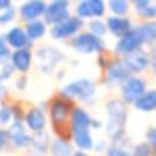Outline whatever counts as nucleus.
Segmentation results:
<instances>
[{"mask_svg": "<svg viewBox=\"0 0 156 156\" xmlns=\"http://www.w3.org/2000/svg\"><path fill=\"white\" fill-rule=\"evenodd\" d=\"M108 112V122H106V133L112 139V144L116 146H128L126 138V121H128V111L122 99H109L106 104Z\"/></svg>", "mask_w": 156, "mask_h": 156, "instance_id": "obj_1", "label": "nucleus"}, {"mask_svg": "<svg viewBox=\"0 0 156 156\" xmlns=\"http://www.w3.org/2000/svg\"><path fill=\"white\" fill-rule=\"evenodd\" d=\"M74 101L62 94H57L49 101V116L57 138L71 141V112L74 109Z\"/></svg>", "mask_w": 156, "mask_h": 156, "instance_id": "obj_2", "label": "nucleus"}, {"mask_svg": "<svg viewBox=\"0 0 156 156\" xmlns=\"http://www.w3.org/2000/svg\"><path fill=\"white\" fill-rule=\"evenodd\" d=\"M61 94L72 101L77 99L81 102H92L96 98V84L91 79H77V81L64 86Z\"/></svg>", "mask_w": 156, "mask_h": 156, "instance_id": "obj_3", "label": "nucleus"}, {"mask_svg": "<svg viewBox=\"0 0 156 156\" xmlns=\"http://www.w3.org/2000/svg\"><path fill=\"white\" fill-rule=\"evenodd\" d=\"M71 45L74 51L81 52V54H101L106 51V42L102 39L96 37V35L89 34V32H81L71 41Z\"/></svg>", "mask_w": 156, "mask_h": 156, "instance_id": "obj_4", "label": "nucleus"}, {"mask_svg": "<svg viewBox=\"0 0 156 156\" xmlns=\"http://www.w3.org/2000/svg\"><path fill=\"white\" fill-rule=\"evenodd\" d=\"M129 77H133V72L128 69L126 62L122 59L116 57L114 61L109 64V67L106 69V76H104V84L108 87H114V86H119L121 87Z\"/></svg>", "mask_w": 156, "mask_h": 156, "instance_id": "obj_5", "label": "nucleus"}, {"mask_svg": "<svg viewBox=\"0 0 156 156\" xmlns=\"http://www.w3.org/2000/svg\"><path fill=\"white\" fill-rule=\"evenodd\" d=\"M119 89H121V98L124 104H136L139 98L146 92V81L143 77L133 76Z\"/></svg>", "mask_w": 156, "mask_h": 156, "instance_id": "obj_6", "label": "nucleus"}, {"mask_svg": "<svg viewBox=\"0 0 156 156\" xmlns=\"http://www.w3.org/2000/svg\"><path fill=\"white\" fill-rule=\"evenodd\" d=\"M69 2L67 0H54L51 4H47L44 14V22L45 25H59L64 20H67L71 17V12H69Z\"/></svg>", "mask_w": 156, "mask_h": 156, "instance_id": "obj_7", "label": "nucleus"}, {"mask_svg": "<svg viewBox=\"0 0 156 156\" xmlns=\"http://www.w3.org/2000/svg\"><path fill=\"white\" fill-rule=\"evenodd\" d=\"M84 27V20H81L79 17H69L67 20H64L62 24L54 25L51 29V37L54 41H64V39H74L77 34H81V29Z\"/></svg>", "mask_w": 156, "mask_h": 156, "instance_id": "obj_8", "label": "nucleus"}, {"mask_svg": "<svg viewBox=\"0 0 156 156\" xmlns=\"http://www.w3.org/2000/svg\"><path fill=\"white\" fill-rule=\"evenodd\" d=\"M144 45L143 42L141 34L138 32V29H133L128 35H124L122 39H119L114 45V54L116 55H121V57H126V55L133 54L136 51H141V47Z\"/></svg>", "mask_w": 156, "mask_h": 156, "instance_id": "obj_9", "label": "nucleus"}, {"mask_svg": "<svg viewBox=\"0 0 156 156\" xmlns=\"http://www.w3.org/2000/svg\"><path fill=\"white\" fill-rule=\"evenodd\" d=\"M39 61V69L45 74L52 72L55 69V66L64 59V54L61 51H57L55 47H51V45H45V47H41L35 54Z\"/></svg>", "mask_w": 156, "mask_h": 156, "instance_id": "obj_10", "label": "nucleus"}, {"mask_svg": "<svg viewBox=\"0 0 156 156\" xmlns=\"http://www.w3.org/2000/svg\"><path fill=\"white\" fill-rule=\"evenodd\" d=\"M7 134H9V143L17 149H27L32 144V139H34V136H30L27 133L22 121L12 122L7 129Z\"/></svg>", "mask_w": 156, "mask_h": 156, "instance_id": "obj_11", "label": "nucleus"}, {"mask_svg": "<svg viewBox=\"0 0 156 156\" xmlns=\"http://www.w3.org/2000/svg\"><path fill=\"white\" fill-rule=\"evenodd\" d=\"M24 122L29 129L35 134H42L45 133V122H47V118H45V112L42 108H30L27 112H25Z\"/></svg>", "mask_w": 156, "mask_h": 156, "instance_id": "obj_12", "label": "nucleus"}, {"mask_svg": "<svg viewBox=\"0 0 156 156\" xmlns=\"http://www.w3.org/2000/svg\"><path fill=\"white\" fill-rule=\"evenodd\" d=\"M47 4L42 2V0H30V2H25L20 5L19 9V15H20L22 20L25 22H32V20H39L41 17H44Z\"/></svg>", "mask_w": 156, "mask_h": 156, "instance_id": "obj_13", "label": "nucleus"}, {"mask_svg": "<svg viewBox=\"0 0 156 156\" xmlns=\"http://www.w3.org/2000/svg\"><path fill=\"white\" fill-rule=\"evenodd\" d=\"M106 25H108V32L116 39H122L134 29L133 22L128 17H116V15H109L106 19Z\"/></svg>", "mask_w": 156, "mask_h": 156, "instance_id": "obj_14", "label": "nucleus"}, {"mask_svg": "<svg viewBox=\"0 0 156 156\" xmlns=\"http://www.w3.org/2000/svg\"><path fill=\"white\" fill-rule=\"evenodd\" d=\"M122 61L126 62L128 69L133 74H138V72L146 71V69L151 66V55L141 49V51H136V52H133V54L122 57Z\"/></svg>", "mask_w": 156, "mask_h": 156, "instance_id": "obj_15", "label": "nucleus"}, {"mask_svg": "<svg viewBox=\"0 0 156 156\" xmlns=\"http://www.w3.org/2000/svg\"><path fill=\"white\" fill-rule=\"evenodd\" d=\"M71 141L79 151H91L94 149V139L91 136V128H71Z\"/></svg>", "mask_w": 156, "mask_h": 156, "instance_id": "obj_16", "label": "nucleus"}, {"mask_svg": "<svg viewBox=\"0 0 156 156\" xmlns=\"http://www.w3.org/2000/svg\"><path fill=\"white\" fill-rule=\"evenodd\" d=\"M5 41H7L9 47L15 49V51H20V49H29V45L32 44L29 41L27 34H25V29L22 27H12L10 30L5 34Z\"/></svg>", "mask_w": 156, "mask_h": 156, "instance_id": "obj_17", "label": "nucleus"}, {"mask_svg": "<svg viewBox=\"0 0 156 156\" xmlns=\"http://www.w3.org/2000/svg\"><path fill=\"white\" fill-rule=\"evenodd\" d=\"M10 64L14 66L15 71L25 74V72L30 69V66H32V52H30V49L14 51L12 52V57H10Z\"/></svg>", "mask_w": 156, "mask_h": 156, "instance_id": "obj_18", "label": "nucleus"}, {"mask_svg": "<svg viewBox=\"0 0 156 156\" xmlns=\"http://www.w3.org/2000/svg\"><path fill=\"white\" fill-rule=\"evenodd\" d=\"M133 5H134V10L138 14V17L144 19L146 22L156 20V5H153L149 0H134Z\"/></svg>", "mask_w": 156, "mask_h": 156, "instance_id": "obj_19", "label": "nucleus"}, {"mask_svg": "<svg viewBox=\"0 0 156 156\" xmlns=\"http://www.w3.org/2000/svg\"><path fill=\"white\" fill-rule=\"evenodd\" d=\"M91 121H92V118L89 116V112L84 108L76 106L71 112V122H69V126L71 128H91Z\"/></svg>", "mask_w": 156, "mask_h": 156, "instance_id": "obj_20", "label": "nucleus"}, {"mask_svg": "<svg viewBox=\"0 0 156 156\" xmlns=\"http://www.w3.org/2000/svg\"><path fill=\"white\" fill-rule=\"evenodd\" d=\"M51 148V144H49V138L45 133H42V134H35L34 139H32V144L29 146V156H45V153H47V149Z\"/></svg>", "mask_w": 156, "mask_h": 156, "instance_id": "obj_21", "label": "nucleus"}, {"mask_svg": "<svg viewBox=\"0 0 156 156\" xmlns=\"http://www.w3.org/2000/svg\"><path fill=\"white\" fill-rule=\"evenodd\" d=\"M45 29H47L45 22L39 19V20H32V22H27V24H25V34H27V37L30 42H35V41H39V39H42L45 35Z\"/></svg>", "mask_w": 156, "mask_h": 156, "instance_id": "obj_22", "label": "nucleus"}, {"mask_svg": "<svg viewBox=\"0 0 156 156\" xmlns=\"http://www.w3.org/2000/svg\"><path fill=\"white\" fill-rule=\"evenodd\" d=\"M136 29L141 34L144 44H153V45L156 44V20L141 22L139 25H136Z\"/></svg>", "mask_w": 156, "mask_h": 156, "instance_id": "obj_23", "label": "nucleus"}, {"mask_svg": "<svg viewBox=\"0 0 156 156\" xmlns=\"http://www.w3.org/2000/svg\"><path fill=\"white\" fill-rule=\"evenodd\" d=\"M134 108L138 109V111H143V112L156 111V89L146 91L144 94L139 98V101L134 104Z\"/></svg>", "mask_w": 156, "mask_h": 156, "instance_id": "obj_24", "label": "nucleus"}, {"mask_svg": "<svg viewBox=\"0 0 156 156\" xmlns=\"http://www.w3.org/2000/svg\"><path fill=\"white\" fill-rule=\"evenodd\" d=\"M49 149H51L52 156H72V153H74L71 141L61 138H55L54 141H51V148Z\"/></svg>", "mask_w": 156, "mask_h": 156, "instance_id": "obj_25", "label": "nucleus"}, {"mask_svg": "<svg viewBox=\"0 0 156 156\" xmlns=\"http://www.w3.org/2000/svg\"><path fill=\"white\" fill-rule=\"evenodd\" d=\"M108 7L109 10H111L112 15H116V17H124L126 14L129 12V2H126V0H111V2H108Z\"/></svg>", "mask_w": 156, "mask_h": 156, "instance_id": "obj_26", "label": "nucleus"}, {"mask_svg": "<svg viewBox=\"0 0 156 156\" xmlns=\"http://www.w3.org/2000/svg\"><path fill=\"white\" fill-rule=\"evenodd\" d=\"M89 34L102 39L108 34V25H106V22H102L101 19H92V20H89Z\"/></svg>", "mask_w": 156, "mask_h": 156, "instance_id": "obj_27", "label": "nucleus"}, {"mask_svg": "<svg viewBox=\"0 0 156 156\" xmlns=\"http://www.w3.org/2000/svg\"><path fill=\"white\" fill-rule=\"evenodd\" d=\"M76 17H79L81 20H86V19H94L92 17V10H91V4L89 0H82L76 5Z\"/></svg>", "mask_w": 156, "mask_h": 156, "instance_id": "obj_28", "label": "nucleus"}, {"mask_svg": "<svg viewBox=\"0 0 156 156\" xmlns=\"http://www.w3.org/2000/svg\"><path fill=\"white\" fill-rule=\"evenodd\" d=\"M12 122H14V106L4 102L0 106V124H12Z\"/></svg>", "mask_w": 156, "mask_h": 156, "instance_id": "obj_29", "label": "nucleus"}, {"mask_svg": "<svg viewBox=\"0 0 156 156\" xmlns=\"http://www.w3.org/2000/svg\"><path fill=\"white\" fill-rule=\"evenodd\" d=\"M12 57V51L9 47L7 41H5V35H0V66L7 64Z\"/></svg>", "mask_w": 156, "mask_h": 156, "instance_id": "obj_30", "label": "nucleus"}, {"mask_svg": "<svg viewBox=\"0 0 156 156\" xmlns=\"http://www.w3.org/2000/svg\"><path fill=\"white\" fill-rule=\"evenodd\" d=\"M131 154L133 156H153L154 154V149H153L148 143H138V144L133 148Z\"/></svg>", "mask_w": 156, "mask_h": 156, "instance_id": "obj_31", "label": "nucleus"}, {"mask_svg": "<svg viewBox=\"0 0 156 156\" xmlns=\"http://www.w3.org/2000/svg\"><path fill=\"white\" fill-rule=\"evenodd\" d=\"M89 4H91V10H92V17L94 19H99L104 15L106 7H108L106 2H102V0H89Z\"/></svg>", "mask_w": 156, "mask_h": 156, "instance_id": "obj_32", "label": "nucleus"}, {"mask_svg": "<svg viewBox=\"0 0 156 156\" xmlns=\"http://www.w3.org/2000/svg\"><path fill=\"white\" fill-rule=\"evenodd\" d=\"M106 156H133V154L128 151V148H124V146L111 144V146H109V149L106 151Z\"/></svg>", "mask_w": 156, "mask_h": 156, "instance_id": "obj_33", "label": "nucleus"}, {"mask_svg": "<svg viewBox=\"0 0 156 156\" xmlns=\"http://www.w3.org/2000/svg\"><path fill=\"white\" fill-rule=\"evenodd\" d=\"M15 72L14 66L10 64V62H7V64L0 66V82L4 84V81H9V79L12 77V74Z\"/></svg>", "mask_w": 156, "mask_h": 156, "instance_id": "obj_34", "label": "nucleus"}, {"mask_svg": "<svg viewBox=\"0 0 156 156\" xmlns=\"http://www.w3.org/2000/svg\"><path fill=\"white\" fill-rule=\"evenodd\" d=\"M15 15H17V12H15L14 7H10L9 10H4L2 14H0V24H2V25L10 24V22L15 19Z\"/></svg>", "mask_w": 156, "mask_h": 156, "instance_id": "obj_35", "label": "nucleus"}, {"mask_svg": "<svg viewBox=\"0 0 156 156\" xmlns=\"http://www.w3.org/2000/svg\"><path fill=\"white\" fill-rule=\"evenodd\" d=\"M114 61V59L111 57V54H108V52H101V54H99V57H98V64H99V67H102L106 71V69L109 67V64H111V62Z\"/></svg>", "mask_w": 156, "mask_h": 156, "instance_id": "obj_36", "label": "nucleus"}, {"mask_svg": "<svg viewBox=\"0 0 156 156\" xmlns=\"http://www.w3.org/2000/svg\"><path fill=\"white\" fill-rule=\"evenodd\" d=\"M146 143L156 151V126L148 129V133H146Z\"/></svg>", "mask_w": 156, "mask_h": 156, "instance_id": "obj_37", "label": "nucleus"}, {"mask_svg": "<svg viewBox=\"0 0 156 156\" xmlns=\"http://www.w3.org/2000/svg\"><path fill=\"white\" fill-rule=\"evenodd\" d=\"M9 144V134H7V129H0V151Z\"/></svg>", "mask_w": 156, "mask_h": 156, "instance_id": "obj_38", "label": "nucleus"}, {"mask_svg": "<svg viewBox=\"0 0 156 156\" xmlns=\"http://www.w3.org/2000/svg\"><path fill=\"white\" fill-rule=\"evenodd\" d=\"M108 149H109V144H108L106 141H98V143L94 144V149H92V151H96V153L99 154V153L108 151Z\"/></svg>", "mask_w": 156, "mask_h": 156, "instance_id": "obj_39", "label": "nucleus"}, {"mask_svg": "<svg viewBox=\"0 0 156 156\" xmlns=\"http://www.w3.org/2000/svg\"><path fill=\"white\" fill-rule=\"evenodd\" d=\"M25 87H27V76H20L17 79V89L19 91H24Z\"/></svg>", "mask_w": 156, "mask_h": 156, "instance_id": "obj_40", "label": "nucleus"}, {"mask_svg": "<svg viewBox=\"0 0 156 156\" xmlns=\"http://www.w3.org/2000/svg\"><path fill=\"white\" fill-rule=\"evenodd\" d=\"M12 7V2L10 0H0V10H9V9Z\"/></svg>", "mask_w": 156, "mask_h": 156, "instance_id": "obj_41", "label": "nucleus"}, {"mask_svg": "<svg viewBox=\"0 0 156 156\" xmlns=\"http://www.w3.org/2000/svg\"><path fill=\"white\" fill-rule=\"evenodd\" d=\"M101 121H98V119H92L91 121V129H101Z\"/></svg>", "mask_w": 156, "mask_h": 156, "instance_id": "obj_42", "label": "nucleus"}, {"mask_svg": "<svg viewBox=\"0 0 156 156\" xmlns=\"http://www.w3.org/2000/svg\"><path fill=\"white\" fill-rule=\"evenodd\" d=\"M7 94V91H5V87H4V84H2V82H0V101H2V99H4V96Z\"/></svg>", "mask_w": 156, "mask_h": 156, "instance_id": "obj_43", "label": "nucleus"}, {"mask_svg": "<svg viewBox=\"0 0 156 156\" xmlns=\"http://www.w3.org/2000/svg\"><path fill=\"white\" fill-rule=\"evenodd\" d=\"M72 156H89L87 153H84V151H74L72 153Z\"/></svg>", "mask_w": 156, "mask_h": 156, "instance_id": "obj_44", "label": "nucleus"}, {"mask_svg": "<svg viewBox=\"0 0 156 156\" xmlns=\"http://www.w3.org/2000/svg\"><path fill=\"white\" fill-rule=\"evenodd\" d=\"M149 67L153 69V72H156V59H151V66Z\"/></svg>", "mask_w": 156, "mask_h": 156, "instance_id": "obj_45", "label": "nucleus"}, {"mask_svg": "<svg viewBox=\"0 0 156 156\" xmlns=\"http://www.w3.org/2000/svg\"><path fill=\"white\" fill-rule=\"evenodd\" d=\"M151 59H156V44L153 45V49H151Z\"/></svg>", "mask_w": 156, "mask_h": 156, "instance_id": "obj_46", "label": "nucleus"}, {"mask_svg": "<svg viewBox=\"0 0 156 156\" xmlns=\"http://www.w3.org/2000/svg\"><path fill=\"white\" fill-rule=\"evenodd\" d=\"M153 156H156V151H154V154H153Z\"/></svg>", "mask_w": 156, "mask_h": 156, "instance_id": "obj_47", "label": "nucleus"}]
</instances>
